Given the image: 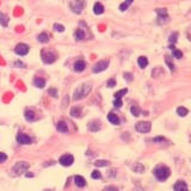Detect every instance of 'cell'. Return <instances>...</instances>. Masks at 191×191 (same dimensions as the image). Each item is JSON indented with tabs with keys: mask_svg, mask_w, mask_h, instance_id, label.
<instances>
[{
	"mask_svg": "<svg viewBox=\"0 0 191 191\" xmlns=\"http://www.w3.org/2000/svg\"><path fill=\"white\" fill-rule=\"evenodd\" d=\"M56 129H57V132H60V133H67V132H68V127H67L66 122L60 121V122L56 124Z\"/></svg>",
	"mask_w": 191,
	"mask_h": 191,
	"instance_id": "obj_15",
	"label": "cell"
},
{
	"mask_svg": "<svg viewBox=\"0 0 191 191\" xmlns=\"http://www.w3.org/2000/svg\"><path fill=\"white\" fill-rule=\"evenodd\" d=\"M108 119H109V122H110L111 124H115V125H118V124L121 123L118 116H117L116 114H114V112H110V114L108 115Z\"/></svg>",
	"mask_w": 191,
	"mask_h": 191,
	"instance_id": "obj_14",
	"label": "cell"
},
{
	"mask_svg": "<svg viewBox=\"0 0 191 191\" xmlns=\"http://www.w3.org/2000/svg\"><path fill=\"white\" fill-rule=\"evenodd\" d=\"M80 112H81V109H80V108H73V109L71 110V115H72L73 117H79V116H80Z\"/></svg>",
	"mask_w": 191,
	"mask_h": 191,
	"instance_id": "obj_32",
	"label": "cell"
},
{
	"mask_svg": "<svg viewBox=\"0 0 191 191\" xmlns=\"http://www.w3.org/2000/svg\"><path fill=\"white\" fill-rule=\"evenodd\" d=\"M114 106H115V108H121V106H122V101H121V99H115Z\"/></svg>",
	"mask_w": 191,
	"mask_h": 191,
	"instance_id": "obj_42",
	"label": "cell"
},
{
	"mask_svg": "<svg viewBox=\"0 0 191 191\" xmlns=\"http://www.w3.org/2000/svg\"><path fill=\"white\" fill-rule=\"evenodd\" d=\"M34 85H35L36 87H38V88H43V87L46 86V80L37 77V78L34 79Z\"/></svg>",
	"mask_w": 191,
	"mask_h": 191,
	"instance_id": "obj_20",
	"label": "cell"
},
{
	"mask_svg": "<svg viewBox=\"0 0 191 191\" xmlns=\"http://www.w3.org/2000/svg\"><path fill=\"white\" fill-rule=\"evenodd\" d=\"M103 191H118V189L115 185H109V186H105Z\"/></svg>",
	"mask_w": 191,
	"mask_h": 191,
	"instance_id": "obj_40",
	"label": "cell"
},
{
	"mask_svg": "<svg viewBox=\"0 0 191 191\" xmlns=\"http://www.w3.org/2000/svg\"><path fill=\"white\" fill-rule=\"evenodd\" d=\"M86 68V63L84 60H78L74 63V71L75 72H82Z\"/></svg>",
	"mask_w": 191,
	"mask_h": 191,
	"instance_id": "obj_13",
	"label": "cell"
},
{
	"mask_svg": "<svg viewBox=\"0 0 191 191\" xmlns=\"http://www.w3.org/2000/svg\"><path fill=\"white\" fill-rule=\"evenodd\" d=\"M14 65H16V66H20V67H23V66H24V63H22V62H19V61H17V62L14 63Z\"/></svg>",
	"mask_w": 191,
	"mask_h": 191,
	"instance_id": "obj_44",
	"label": "cell"
},
{
	"mask_svg": "<svg viewBox=\"0 0 191 191\" xmlns=\"http://www.w3.org/2000/svg\"><path fill=\"white\" fill-rule=\"evenodd\" d=\"M93 12H94V14H102V13H104V6L101 3H96L93 5Z\"/></svg>",
	"mask_w": 191,
	"mask_h": 191,
	"instance_id": "obj_16",
	"label": "cell"
},
{
	"mask_svg": "<svg viewBox=\"0 0 191 191\" xmlns=\"http://www.w3.org/2000/svg\"><path fill=\"white\" fill-rule=\"evenodd\" d=\"M130 111H132L133 116H139V115H140V108L136 106V105H133V106L130 108Z\"/></svg>",
	"mask_w": 191,
	"mask_h": 191,
	"instance_id": "obj_34",
	"label": "cell"
},
{
	"mask_svg": "<svg viewBox=\"0 0 191 191\" xmlns=\"http://www.w3.org/2000/svg\"><path fill=\"white\" fill-rule=\"evenodd\" d=\"M53 27H54L55 31H57V33H63V31H65V26L61 25V24H57V23H55Z\"/></svg>",
	"mask_w": 191,
	"mask_h": 191,
	"instance_id": "obj_33",
	"label": "cell"
},
{
	"mask_svg": "<svg viewBox=\"0 0 191 191\" xmlns=\"http://www.w3.org/2000/svg\"><path fill=\"white\" fill-rule=\"evenodd\" d=\"M91 90H92V87H91V85H88V84H82V85H80V86L74 91L73 99H74V101L84 99L86 96L91 92Z\"/></svg>",
	"mask_w": 191,
	"mask_h": 191,
	"instance_id": "obj_1",
	"label": "cell"
},
{
	"mask_svg": "<svg viewBox=\"0 0 191 191\" xmlns=\"http://www.w3.org/2000/svg\"><path fill=\"white\" fill-rule=\"evenodd\" d=\"M26 177H34L33 173H26Z\"/></svg>",
	"mask_w": 191,
	"mask_h": 191,
	"instance_id": "obj_45",
	"label": "cell"
},
{
	"mask_svg": "<svg viewBox=\"0 0 191 191\" xmlns=\"http://www.w3.org/2000/svg\"><path fill=\"white\" fill-rule=\"evenodd\" d=\"M109 63H110V61L109 60H102V61H99V62H97L96 65L93 66V73H101V72H103V71H105L108 67H109Z\"/></svg>",
	"mask_w": 191,
	"mask_h": 191,
	"instance_id": "obj_5",
	"label": "cell"
},
{
	"mask_svg": "<svg viewBox=\"0 0 191 191\" xmlns=\"http://www.w3.org/2000/svg\"><path fill=\"white\" fill-rule=\"evenodd\" d=\"M127 92H128V88H122V90L117 91L115 93V99H121L124 94H127Z\"/></svg>",
	"mask_w": 191,
	"mask_h": 191,
	"instance_id": "obj_28",
	"label": "cell"
},
{
	"mask_svg": "<svg viewBox=\"0 0 191 191\" xmlns=\"http://www.w3.org/2000/svg\"><path fill=\"white\" fill-rule=\"evenodd\" d=\"M158 13V23L159 24H165L169 22V13L166 9H156Z\"/></svg>",
	"mask_w": 191,
	"mask_h": 191,
	"instance_id": "obj_7",
	"label": "cell"
},
{
	"mask_svg": "<svg viewBox=\"0 0 191 191\" xmlns=\"http://www.w3.org/2000/svg\"><path fill=\"white\" fill-rule=\"evenodd\" d=\"M170 49L172 50V54H173V57H176V59H182V57H183V53H182L180 50H178V49H176L173 44H172V46H170Z\"/></svg>",
	"mask_w": 191,
	"mask_h": 191,
	"instance_id": "obj_23",
	"label": "cell"
},
{
	"mask_svg": "<svg viewBox=\"0 0 191 191\" xmlns=\"http://www.w3.org/2000/svg\"><path fill=\"white\" fill-rule=\"evenodd\" d=\"M37 38H38V41H40L41 43H48V42H49V36H48V34H46V33L40 34Z\"/></svg>",
	"mask_w": 191,
	"mask_h": 191,
	"instance_id": "obj_27",
	"label": "cell"
},
{
	"mask_svg": "<svg viewBox=\"0 0 191 191\" xmlns=\"http://www.w3.org/2000/svg\"><path fill=\"white\" fill-rule=\"evenodd\" d=\"M85 7V0H72L69 3V9L74 13H81Z\"/></svg>",
	"mask_w": 191,
	"mask_h": 191,
	"instance_id": "obj_3",
	"label": "cell"
},
{
	"mask_svg": "<svg viewBox=\"0 0 191 191\" xmlns=\"http://www.w3.org/2000/svg\"><path fill=\"white\" fill-rule=\"evenodd\" d=\"M48 93L50 96H53L54 98H57V91H56V88H49L48 90Z\"/></svg>",
	"mask_w": 191,
	"mask_h": 191,
	"instance_id": "obj_38",
	"label": "cell"
},
{
	"mask_svg": "<svg viewBox=\"0 0 191 191\" xmlns=\"http://www.w3.org/2000/svg\"><path fill=\"white\" fill-rule=\"evenodd\" d=\"M91 177H92L93 179H99V178L102 177V173H101L99 171H97V170H94V171L91 173Z\"/></svg>",
	"mask_w": 191,
	"mask_h": 191,
	"instance_id": "obj_36",
	"label": "cell"
},
{
	"mask_svg": "<svg viewBox=\"0 0 191 191\" xmlns=\"http://www.w3.org/2000/svg\"><path fill=\"white\" fill-rule=\"evenodd\" d=\"M165 62H166V65L169 66V68H170L171 72H173V71L176 69V67H174V65H173V62H172V57H171V56L166 55V56H165Z\"/></svg>",
	"mask_w": 191,
	"mask_h": 191,
	"instance_id": "obj_25",
	"label": "cell"
},
{
	"mask_svg": "<svg viewBox=\"0 0 191 191\" xmlns=\"http://www.w3.org/2000/svg\"><path fill=\"white\" fill-rule=\"evenodd\" d=\"M137 65H139L141 68L147 67V65H148V60H147V57H146V56H140V57L137 59Z\"/></svg>",
	"mask_w": 191,
	"mask_h": 191,
	"instance_id": "obj_22",
	"label": "cell"
},
{
	"mask_svg": "<svg viewBox=\"0 0 191 191\" xmlns=\"http://www.w3.org/2000/svg\"><path fill=\"white\" fill-rule=\"evenodd\" d=\"M85 36H86V34H85V31L82 29H78L74 33V37H75L77 41H82L85 38Z\"/></svg>",
	"mask_w": 191,
	"mask_h": 191,
	"instance_id": "obj_18",
	"label": "cell"
},
{
	"mask_svg": "<svg viewBox=\"0 0 191 191\" xmlns=\"http://www.w3.org/2000/svg\"><path fill=\"white\" fill-rule=\"evenodd\" d=\"M41 56H42V61L44 63H47V65H50V63H53L56 60L55 54L51 53V51H47V50H42L41 51Z\"/></svg>",
	"mask_w": 191,
	"mask_h": 191,
	"instance_id": "obj_6",
	"label": "cell"
},
{
	"mask_svg": "<svg viewBox=\"0 0 191 191\" xmlns=\"http://www.w3.org/2000/svg\"><path fill=\"white\" fill-rule=\"evenodd\" d=\"M177 114H178L180 117H185V116L189 114V110H187L186 108H184V106H179V108L177 109Z\"/></svg>",
	"mask_w": 191,
	"mask_h": 191,
	"instance_id": "obj_29",
	"label": "cell"
},
{
	"mask_svg": "<svg viewBox=\"0 0 191 191\" xmlns=\"http://www.w3.org/2000/svg\"><path fill=\"white\" fill-rule=\"evenodd\" d=\"M30 167L29 163L26 161H18L13 167H12V172L14 174H22L24 172H26V170Z\"/></svg>",
	"mask_w": 191,
	"mask_h": 191,
	"instance_id": "obj_4",
	"label": "cell"
},
{
	"mask_svg": "<svg viewBox=\"0 0 191 191\" xmlns=\"http://www.w3.org/2000/svg\"><path fill=\"white\" fill-rule=\"evenodd\" d=\"M173 189H174V191H189V190H187L186 183L183 182V180H178V182L174 184Z\"/></svg>",
	"mask_w": 191,
	"mask_h": 191,
	"instance_id": "obj_12",
	"label": "cell"
},
{
	"mask_svg": "<svg viewBox=\"0 0 191 191\" xmlns=\"http://www.w3.org/2000/svg\"><path fill=\"white\" fill-rule=\"evenodd\" d=\"M0 24H1L3 26H7L9 25V17L4 13L0 12Z\"/></svg>",
	"mask_w": 191,
	"mask_h": 191,
	"instance_id": "obj_26",
	"label": "cell"
},
{
	"mask_svg": "<svg viewBox=\"0 0 191 191\" xmlns=\"http://www.w3.org/2000/svg\"><path fill=\"white\" fill-rule=\"evenodd\" d=\"M132 3H133V0H125L124 3H122L119 5V11H122V12L127 11V10H128V7L132 5Z\"/></svg>",
	"mask_w": 191,
	"mask_h": 191,
	"instance_id": "obj_24",
	"label": "cell"
},
{
	"mask_svg": "<svg viewBox=\"0 0 191 191\" xmlns=\"http://www.w3.org/2000/svg\"><path fill=\"white\" fill-rule=\"evenodd\" d=\"M17 141H18V143H20V145H30V143H31V137L27 136L26 134L19 133V134L17 135Z\"/></svg>",
	"mask_w": 191,
	"mask_h": 191,
	"instance_id": "obj_11",
	"label": "cell"
},
{
	"mask_svg": "<svg viewBox=\"0 0 191 191\" xmlns=\"http://www.w3.org/2000/svg\"><path fill=\"white\" fill-rule=\"evenodd\" d=\"M135 129L139 133H149L152 129V124L149 122H139L135 125Z\"/></svg>",
	"mask_w": 191,
	"mask_h": 191,
	"instance_id": "obj_8",
	"label": "cell"
},
{
	"mask_svg": "<svg viewBox=\"0 0 191 191\" xmlns=\"http://www.w3.org/2000/svg\"><path fill=\"white\" fill-rule=\"evenodd\" d=\"M106 86H108V87H114V86H116V80H115L114 78L109 79L108 82H106Z\"/></svg>",
	"mask_w": 191,
	"mask_h": 191,
	"instance_id": "obj_39",
	"label": "cell"
},
{
	"mask_svg": "<svg viewBox=\"0 0 191 191\" xmlns=\"http://www.w3.org/2000/svg\"><path fill=\"white\" fill-rule=\"evenodd\" d=\"M14 51H16V54H18L20 56H24V55H26L29 53V46L25 44V43H19V44L16 46Z\"/></svg>",
	"mask_w": 191,
	"mask_h": 191,
	"instance_id": "obj_10",
	"label": "cell"
},
{
	"mask_svg": "<svg viewBox=\"0 0 191 191\" xmlns=\"http://www.w3.org/2000/svg\"><path fill=\"white\" fill-rule=\"evenodd\" d=\"M177 40H178V33H173V34H171V36H170V38H169V41H170L172 44H174V43L177 42Z\"/></svg>",
	"mask_w": 191,
	"mask_h": 191,
	"instance_id": "obj_35",
	"label": "cell"
},
{
	"mask_svg": "<svg viewBox=\"0 0 191 191\" xmlns=\"http://www.w3.org/2000/svg\"><path fill=\"white\" fill-rule=\"evenodd\" d=\"M74 182H75V185L79 186V187H84V186L86 185V180H85V178L81 177V176H75V177H74Z\"/></svg>",
	"mask_w": 191,
	"mask_h": 191,
	"instance_id": "obj_17",
	"label": "cell"
},
{
	"mask_svg": "<svg viewBox=\"0 0 191 191\" xmlns=\"http://www.w3.org/2000/svg\"><path fill=\"white\" fill-rule=\"evenodd\" d=\"M94 165L97 167H105V166L109 165V161H106V160H97L94 163Z\"/></svg>",
	"mask_w": 191,
	"mask_h": 191,
	"instance_id": "obj_31",
	"label": "cell"
},
{
	"mask_svg": "<svg viewBox=\"0 0 191 191\" xmlns=\"http://www.w3.org/2000/svg\"><path fill=\"white\" fill-rule=\"evenodd\" d=\"M73 161H74V158L71 154H65L60 158V164L62 166H71L73 164Z\"/></svg>",
	"mask_w": 191,
	"mask_h": 191,
	"instance_id": "obj_9",
	"label": "cell"
},
{
	"mask_svg": "<svg viewBox=\"0 0 191 191\" xmlns=\"http://www.w3.org/2000/svg\"><path fill=\"white\" fill-rule=\"evenodd\" d=\"M133 170H134L136 173H142V172H143V170H145V166H143L142 164L137 163L136 165H134V166H133Z\"/></svg>",
	"mask_w": 191,
	"mask_h": 191,
	"instance_id": "obj_30",
	"label": "cell"
},
{
	"mask_svg": "<svg viewBox=\"0 0 191 191\" xmlns=\"http://www.w3.org/2000/svg\"><path fill=\"white\" fill-rule=\"evenodd\" d=\"M153 141H154V142H159V141H165V137H163V136L154 137V139H153Z\"/></svg>",
	"mask_w": 191,
	"mask_h": 191,
	"instance_id": "obj_43",
	"label": "cell"
},
{
	"mask_svg": "<svg viewBox=\"0 0 191 191\" xmlns=\"http://www.w3.org/2000/svg\"><path fill=\"white\" fill-rule=\"evenodd\" d=\"M6 160H7V155L5 153H3V152H0V164L6 161Z\"/></svg>",
	"mask_w": 191,
	"mask_h": 191,
	"instance_id": "obj_41",
	"label": "cell"
},
{
	"mask_svg": "<svg viewBox=\"0 0 191 191\" xmlns=\"http://www.w3.org/2000/svg\"><path fill=\"white\" fill-rule=\"evenodd\" d=\"M123 77H124V79H125L127 81H132V80H133V74H132V73L125 72V73L123 74Z\"/></svg>",
	"mask_w": 191,
	"mask_h": 191,
	"instance_id": "obj_37",
	"label": "cell"
},
{
	"mask_svg": "<svg viewBox=\"0 0 191 191\" xmlns=\"http://www.w3.org/2000/svg\"><path fill=\"white\" fill-rule=\"evenodd\" d=\"M24 116H25V119H26V121H29V122H33V121H35V119H36V117H35V112H34L33 110H26Z\"/></svg>",
	"mask_w": 191,
	"mask_h": 191,
	"instance_id": "obj_21",
	"label": "cell"
},
{
	"mask_svg": "<svg viewBox=\"0 0 191 191\" xmlns=\"http://www.w3.org/2000/svg\"><path fill=\"white\" fill-rule=\"evenodd\" d=\"M171 174V171L167 166H158L155 170H154V176L160 182H164L166 180Z\"/></svg>",
	"mask_w": 191,
	"mask_h": 191,
	"instance_id": "obj_2",
	"label": "cell"
},
{
	"mask_svg": "<svg viewBox=\"0 0 191 191\" xmlns=\"http://www.w3.org/2000/svg\"><path fill=\"white\" fill-rule=\"evenodd\" d=\"M99 129H101L99 122L93 121V122H91V123L88 124V130H90V132H98Z\"/></svg>",
	"mask_w": 191,
	"mask_h": 191,
	"instance_id": "obj_19",
	"label": "cell"
},
{
	"mask_svg": "<svg viewBox=\"0 0 191 191\" xmlns=\"http://www.w3.org/2000/svg\"><path fill=\"white\" fill-rule=\"evenodd\" d=\"M46 191H50V190H46Z\"/></svg>",
	"mask_w": 191,
	"mask_h": 191,
	"instance_id": "obj_46",
	"label": "cell"
}]
</instances>
